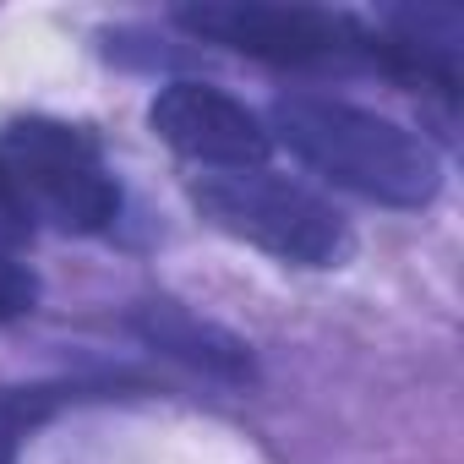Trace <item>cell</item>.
Instances as JSON below:
<instances>
[{
    "label": "cell",
    "mask_w": 464,
    "mask_h": 464,
    "mask_svg": "<svg viewBox=\"0 0 464 464\" xmlns=\"http://www.w3.org/2000/svg\"><path fill=\"white\" fill-rule=\"evenodd\" d=\"M268 137L323 180L382 208H426L442 191V159L420 131L334 93H285L268 115Z\"/></svg>",
    "instance_id": "6da1fadb"
},
{
    "label": "cell",
    "mask_w": 464,
    "mask_h": 464,
    "mask_svg": "<svg viewBox=\"0 0 464 464\" xmlns=\"http://www.w3.org/2000/svg\"><path fill=\"white\" fill-rule=\"evenodd\" d=\"M191 202L202 208V218H213L224 236L236 241H252L257 252L279 257V263H295V268H339L350 257V224L344 213L290 180V175H274L268 164L263 169H218V175H202L191 186Z\"/></svg>",
    "instance_id": "7a4b0ae2"
},
{
    "label": "cell",
    "mask_w": 464,
    "mask_h": 464,
    "mask_svg": "<svg viewBox=\"0 0 464 464\" xmlns=\"http://www.w3.org/2000/svg\"><path fill=\"white\" fill-rule=\"evenodd\" d=\"M175 23L191 39L224 44V50L268 61V66H312V72L377 66V34H366L355 17L323 12V6L224 0V6H186V12H175Z\"/></svg>",
    "instance_id": "3957f363"
},
{
    "label": "cell",
    "mask_w": 464,
    "mask_h": 464,
    "mask_svg": "<svg viewBox=\"0 0 464 464\" xmlns=\"http://www.w3.org/2000/svg\"><path fill=\"white\" fill-rule=\"evenodd\" d=\"M0 159H6L12 180L23 186V197H34L61 229L99 236V229L115 224V213H121V180L110 175L104 153L77 126L50 121V115L12 121L6 142H0Z\"/></svg>",
    "instance_id": "277c9868"
},
{
    "label": "cell",
    "mask_w": 464,
    "mask_h": 464,
    "mask_svg": "<svg viewBox=\"0 0 464 464\" xmlns=\"http://www.w3.org/2000/svg\"><path fill=\"white\" fill-rule=\"evenodd\" d=\"M148 126L164 148L202 169H263L274 137L268 121L213 82H164L148 104Z\"/></svg>",
    "instance_id": "5b68a950"
},
{
    "label": "cell",
    "mask_w": 464,
    "mask_h": 464,
    "mask_svg": "<svg viewBox=\"0 0 464 464\" xmlns=\"http://www.w3.org/2000/svg\"><path fill=\"white\" fill-rule=\"evenodd\" d=\"M131 328L142 334V344H153L159 355H169V361H180V366L213 377V382L241 388V382L257 377L246 339H236L229 328H218V323H202L197 312H186V306H175V301H148V306H137Z\"/></svg>",
    "instance_id": "8992f818"
},
{
    "label": "cell",
    "mask_w": 464,
    "mask_h": 464,
    "mask_svg": "<svg viewBox=\"0 0 464 464\" xmlns=\"http://www.w3.org/2000/svg\"><path fill=\"white\" fill-rule=\"evenodd\" d=\"M82 388L72 382H23V388H0V464H17V448L28 431H39L66 399H77Z\"/></svg>",
    "instance_id": "52a82bcc"
},
{
    "label": "cell",
    "mask_w": 464,
    "mask_h": 464,
    "mask_svg": "<svg viewBox=\"0 0 464 464\" xmlns=\"http://www.w3.org/2000/svg\"><path fill=\"white\" fill-rule=\"evenodd\" d=\"M28 236H34V208H28V197H23V186L12 180L6 159H0V252L23 246Z\"/></svg>",
    "instance_id": "ba28073f"
},
{
    "label": "cell",
    "mask_w": 464,
    "mask_h": 464,
    "mask_svg": "<svg viewBox=\"0 0 464 464\" xmlns=\"http://www.w3.org/2000/svg\"><path fill=\"white\" fill-rule=\"evenodd\" d=\"M34 301H39V279H34V268L17 263L12 252H0V323H12V317L34 312Z\"/></svg>",
    "instance_id": "9c48e42d"
}]
</instances>
